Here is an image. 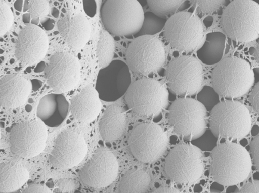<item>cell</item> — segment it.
<instances>
[{"label": "cell", "instance_id": "21", "mask_svg": "<svg viewBox=\"0 0 259 193\" xmlns=\"http://www.w3.org/2000/svg\"><path fill=\"white\" fill-rule=\"evenodd\" d=\"M102 108L100 98L96 89L87 86L71 100V112L75 120L88 124L95 120Z\"/></svg>", "mask_w": 259, "mask_h": 193}, {"label": "cell", "instance_id": "38", "mask_svg": "<svg viewBox=\"0 0 259 193\" xmlns=\"http://www.w3.org/2000/svg\"><path fill=\"white\" fill-rule=\"evenodd\" d=\"M240 192H259V183L258 181H254L253 182H249L243 186L239 191Z\"/></svg>", "mask_w": 259, "mask_h": 193}, {"label": "cell", "instance_id": "26", "mask_svg": "<svg viewBox=\"0 0 259 193\" xmlns=\"http://www.w3.org/2000/svg\"><path fill=\"white\" fill-rule=\"evenodd\" d=\"M150 177L141 168H132L126 172L119 182V191L122 193H142L148 190Z\"/></svg>", "mask_w": 259, "mask_h": 193}, {"label": "cell", "instance_id": "2", "mask_svg": "<svg viewBox=\"0 0 259 193\" xmlns=\"http://www.w3.org/2000/svg\"><path fill=\"white\" fill-rule=\"evenodd\" d=\"M254 80L250 64L237 57L221 60L212 73L214 90L218 95L227 99L245 96L253 85Z\"/></svg>", "mask_w": 259, "mask_h": 193}, {"label": "cell", "instance_id": "18", "mask_svg": "<svg viewBox=\"0 0 259 193\" xmlns=\"http://www.w3.org/2000/svg\"><path fill=\"white\" fill-rule=\"evenodd\" d=\"M49 49L47 35L34 24L20 30L15 42V55L23 66L32 65L43 59Z\"/></svg>", "mask_w": 259, "mask_h": 193}, {"label": "cell", "instance_id": "33", "mask_svg": "<svg viewBox=\"0 0 259 193\" xmlns=\"http://www.w3.org/2000/svg\"><path fill=\"white\" fill-rule=\"evenodd\" d=\"M194 3L198 6L203 13L210 14L218 11L226 2L224 0H222V1H219V0L203 1L202 0V1H195Z\"/></svg>", "mask_w": 259, "mask_h": 193}, {"label": "cell", "instance_id": "28", "mask_svg": "<svg viewBox=\"0 0 259 193\" xmlns=\"http://www.w3.org/2000/svg\"><path fill=\"white\" fill-rule=\"evenodd\" d=\"M166 22L165 18L160 17L153 12H147L144 14L143 26L138 33L140 36H153L164 29Z\"/></svg>", "mask_w": 259, "mask_h": 193}, {"label": "cell", "instance_id": "31", "mask_svg": "<svg viewBox=\"0 0 259 193\" xmlns=\"http://www.w3.org/2000/svg\"><path fill=\"white\" fill-rule=\"evenodd\" d=\"M198 101L205 107L213 108L219 103L218 94L214 89L205 87L198 94Z\"/></svg>", "mask_w": 259, "mask_h": 193}, {"label": "cell", "instance_id": "7", "mask_svg": "<svg viewBox=\"0 0 259 193\" xmlns=\"http://www.w3.org/2000/svg\"><path fill=\"white\" fill-rule=\"evenodd\" d=\"M102 22L112 34H137L143 26L144 12L137 0H107L101 9Z\"/></svg>", "mask_w": 259, "mask_h": 193}, {"label": "cell", "instance_id": "1", "mask_svg": "<svg viewBox=\"0 0 259 193\" xmlns=\"http://www.w3.org/2000/svg\"><path fill=\"white\" fill-rule=\"evenodd\" d=\"M251 168L250 155L238 144L224 143L212 150L211 176L214 181L221 185L239 184L248 178Z\"/></svg>", "mask_w": 259, "mask_h": 193}, {"label": "cell", "instance_id": "11", "mask_svg": "<svg viewBox=\"0 0 259 193\" xmlns=\"http://www.w3.org/2000/svg\"><path fill=\"white\" fill-rule=\"evenodd\" d=\"M166 81L170 90L179 96H193L199 92L204 81L202 64L192 56L175 58L168 64Z\"/></svg>", "mask_w": 259, "mask_h": 193}, {"label": "cell", "instance_id": "3", "mask_svg": "<svg viewBox=\"0 0 259 193\" xmlns=\"http://www.w3.org/2000/svg\"><path fill=\"white\" fill-rule=\"evenodd\" d=\"M225 33L239 42H251L259 36V5L251 0H235L228 5L222 15Z\"/></svg>", "mask_w": 259, "mask_h": 193}, {"label": "cell", "instance_id": "39", "mask_svg": "<svg viewBox=\"0 0 259 193\" xmlns=\"http://www.w3.org/2000/svg\"><path fill=\"white\" fill-rule=\"evenodd\" d=\"M153 192L156 193H175L180 192V191L177 188L172 187V186H161V187L157 189L156 190Z\"/></svg>", "mask_w": 259, "mask_h": 193}, {"label": "cell", "instance_id": "27", "mask_svg": "<svg viewBox=\"0 0 259 193\" xmlns=\"http://www.w3.org/2000/svg\"><path fill=\"white\" fill-rule=\"evenodd\" d=\"M115 50V43L112 36L106 30L101 31L97 47V56L102 69L112 62Z\"/></svg>", "mask_w": 259, "mask_h": 193}, {"label": "cell", "instance_id": "6", "mask_svg": "<svg viewBox=\"0 0 259 193\" xmlns=\"http://www.w3.org/2000/svg\"><path fill=\"white\" fill-rule=\"evenodd\" d=\"M207 109L198 100L182 97L169 106L166 119L172 130L185 140L199 139L207 128Z\"/></svg>", "mask_w": 259, "mask_h": 193}, {"label": "cell", "instance_id": "9", "mask_svg": "<svg viewBox=\"0 0 259 193\" xmlns=\"http://www.w3.org/2000/svg\"><path fill=\"white\" fill-rule=\"evenodd\" d=\"M130 151L138 161L152 163L161 158L168 148L167 134L160 125L149 122L139 124L129 134Z\"/></svg>", "mask_w": 259, "mask_h": 193}, {"label": "cell", "instance_id": "12", "mask_svg": "<svg viewBox=\"0 0 259 193\" xmlns=\"http://www.w3.org/2000/svg\"><path fill=\"white\" fill-rule=\"evenodd\" d=\"M126 59L132 72L149 75L158 72L165 63V48L161 40L155 36H138L128 45Z\"/></svg>", "mask_w": 259, "mask_h": 193}, {"label": "cell", "instance_id": "34", "mask_svg": "<svg viewBox=\"0 0 259 193\" xmlns=\"http://www.w3.org/2000/svg\"><path fill=\"white\" fill-rule=\"evenodd\" d=\"M79 183L71 179H63L57 183L55 192H74L78 189Z\"/></svg>", "mask_w": 259, "mask_h": 193}, {"label": "cell", "instance_id": "5", "mask_svg": "<svg viewBox=\"0 0 259 193\" xmlns=\"http://www.w3.org/2000/svg\"><path fill=\"white\" fill-rule=\"evenodd\" d=\"M128 108L141 117L150 118L161 114L167 108L169 94L161 82L151 78L137 80L130 86L125 94Z\"/></svg>", "mask_w": 259, "mask_h": 193}, {"label": "cell", "instance_id": "19", "mask_svg": "<svg viewBox=\"0 0 259 193\" xmlns=\"http://www.w3.org/2000/svg\"><path fill=\"white\" fill-rule=\"evenodd\" d=\"M57 26L61 37L73 50L84 47L90 38V24L82 14L65 15L58 21Z\"/></svg>", "mask_w": 259, "mask_h": 193}, {"label": "cell", "instance_id": "35", "mask_svg": "<svg viewBox=\"0 0 259 193\" xmlns=\"http://www.w3.org/2000/svg\"><path fill=\"white\" fill-rule=\"evenodd\" d=\"M251 154L252 161L255 165H256L258 169L259 168V136L257 135L251 141Z\"/></svg>", "mask_w": 259, "mask_h": 193}, {"label": "cell", "instance_id": "37", "mask_svg": "<svg viewBox=\"0 0 259 193\" xmlns=\"http://www.w3.org/2000/svg\"><path fill=\"white\" fill-rule=\"evenodd\" d=\"M249 101L254 109L257 112L259 111V84L258 82L254 86L250 96H249Z\"/></svg>", "mask_w": 259, "mask_h": 193}, {"label": "cell", "instance_id": "24", "mask_svg": "<svg viewBox=\"0 0 259 193\" xmlns=\"http://www.w3.org/2000/svg\"><path fill=\"white\" fill-rule=\"evenodd\" d=\"M29 171L21 162H3L0 166V192H15L25 185L29 180Z\"/></svg>", "mask_w": 259, "mask_h": 193}, {"label": "cell", "instance_id": "16", "mask_svg": "<svg viewBox=\"0 0 259 193\" xmlns=\"http://www.w3.org/2000/svg\"><path fill=\"white\" fill-rule=\"evenodd\" d=\"M87 153L84 136L78 131L66 130L55 139L49 160L58 169H70L81 163Z\"/></svg>", "mask_w": 259, "mask_h": 193}, {"label": "cell", "instance_id": "29", "mask_svg": "<svg viewBox=\"0 0 259 193\" xmlns=\"http://www.w3.org/2000/svg\"><path fill=\"white\" fill-rule=\"evenodd\" d=\"M147 4L154 14L162 18L167 15L174 14L178 9H180L184 1L181 0H168V1H160V0H148Z\"/></svg>", "mask_w": 259, "mask_h": 193}, {"label": "cell", "instance_id": "25", "mask_svg": "<svg viewBox=\"0 0 259 193\" xmlns=\"http://www.w3.org/2000/svg\"><path fill=\"white\" fill-rule=\"evenodd\" d=\"M226 36L221 32L209 33L201 48L197 51L199 59L206 64L220 62L223 56Z\"/></svg>", "mask_w": 259, "mask_h": 193}, {"label": "cell", "instance_id": "36", "mask_svg": "<svg viewBox=\"0 0 259 193\" xmlns=\"http://www.w3.org/2000/svg\"><path fill=\"white\" fill-rule=\"evenodd\" d=\"M24 193H51L52 191L45 185L40 183H32L27 186L23 191Z\"/></svg>", "mask_w": 259, "mask_h": 193}, {"label": "cell", "instance_id": "13", "mask_svg": "<svg viewBox=\"0 0 259 193\" xmlns=\"http://www.w3.org/2000/svg\"><path fill=\"white\" fill-rule=\"evenodd\" d=\"M48 131L41 122L27 120L15 124L9 137L11 151L23 158H31L44 151Z\"/></svg>", "mask_w": 259, "mask_h": 193}, {"label": "cell", "instance_id": "20", "mask_svg": "<svg viewBox=\"0 0 259 193\" xmlns=\"http://www.w3.org/2000/svg\"><path fill=\"white\" fill-rule=\"evenodd\" d=\"M31 92L27 80L20 75H8L0 81V103L3 108L13 109L24 105Z\"/></svg>", "mask_w": 259, "mask_h": 193}, {"label": "cell", "instance_id": "10", "mask_svg": "<svg viewBox=\"0 0 259 193\" xmlns=\"http://www.w3.org/2000/svg\"><path fill=\"white\" fill-rule=\"evenodd\" d=\"M165 38L172 48L182 51L195 50L202 42L204 30L195 14L181 11L170 17L164 27Z\"/></svg>", "mask_w": 259, "mask_h": 193}, {"label": "cell", "instance_id": "14", "mask_svg": "<svg viewBox=\"0 0 259 193\" xmlns=\"http://www.w3.org/2000/svg\"><path fill=\"white\" fill-rule=\"evenodd\" d=\"M119 163L109 149L100 148L79 170L80 179L84 185L95 188L107 187L117 179Z\"/></svg>", "mask_w": 259, "mask_h": 193}, {"label": "cell", "instance_id": "15", "mask_svg": "<svg viewBox=\"0 0 259 193\" xmlns=\"http://www.w3.org/2000/svg\"><path fill=\"white\" fill-rule=\"evenodd\" d=\"M45 72L49 87L55 91L65 93L78 85L81 68L78 60L73 54L58 52L49 59Z\"/></svg>", "mask_w": 259, "mask_h": 193}, {"label": "cell", "instance_id": "23", "mask_svg": "<svg viewBox=\"0 0 259 193\" xmlns=\"http://www.w3.org/2000/svg\"><path fill=\"white\" fill-rule=\"evenodd\" d=\"M127 125V114L121 106L114 104L108 107L99 122L102 139L107 142L119 140Z\"/></svg>", "mask_w": 259, "mask_h": 193}, {"label": "cell", "instance_id": "30", "mask_svg": "<svg viewBox=\"0 0 259 193\" xmlns=\"http://www.w3.org/2000/svg\"><path fill=\"white\" fill-rule=\"evenodd\" d=\"M11 9L5 2L0 1V35L4 36L11 29L14 23Z\"/></svg>", "mask_w": 259, "mask_h": 193}, {"label": "cell", "instance_id": "22", "mask_svg": "<svg viewBox=\"0 0 259 193\" xmlns=\"http://www.w3.org/2000/svg\"><path fill=\"white\" fill-rule=\"evenodd\" d=\"M69 104L61 94L46 95L40 100L37 116L42 123L49 127H57L67 118Z\"/></svg>", "mask_w": 259, "mask_h": 193}, {"label": "cell", "instance_id": "40", "mask_svg": "<svg viewBox=\"0 0 259 193\" xmlns=\"http://www.w3.org/2000/svg\"><path fill=\"white\" fill-rule=\"evenodd\" d=\"M258 48H259V47H258V44L257 45V47L256 48V54H257V56H256V58H257V59L258 60V58H259V56H258V55H259V51H258Z\"/></svg>", "mask_w": 259, "mask_h": 193}, {"label": "cell", "instance_id": "8", "mask_svg": "<svg viewBox=\"0 0 259 193\" xmlns=\"http://www.w3.org/2000/svg\"><path fill=\"white\" fill-rule=\"evenodd\" d=\"M164 171L168 179L179 184L196 182L204 171L201 151L191 144L179 143L166 156Z\"/></svg>", "mask_w": 259, "mask_h": 193}, {"label": "cell", "instance_id": "4", "mask_svg": "<svg viewBox=\"0 0 259 193\" xmlns=\"http://www.w3.org/2000/svg\"><path fill=\"white\" fill-rule=\"evenodd\" d=\"M209 126L215 137L242 139L251 130V115L247 107L237 101L219 102L211 110Z\"/></svg>", "mask_w": 259, "mask_h": 193}, {"label": "cell", "instance_id": "17", "mask_svg": "<svg viewBox=\"0 0 259 193\" xmlns=\"http://www.w3.org/2000/svg\"><path fill=\"white\" fill-rule=\"evenodd\" d=\"M131 85L128 65L121 60H116L99 72L95 89L100 99L112 102L124 96Z\"/></svg>", "mask_w": 259, "mask_h": 193}, {"label": "cell", "instance_id": "32", "mask_svg": "<svg viewBox=\"0 0 259 193\" xmlns=\"http://www.w3.org/2000/svg\"><path fill=\"white\" fill-rule=\"evenodd\" d=\"M30 14L32 18H39L48 15L49 12V3L44 0H33L29 2Z\"/></svg>", "mask_w": 259, "mask_h": 193}]
</instances>
